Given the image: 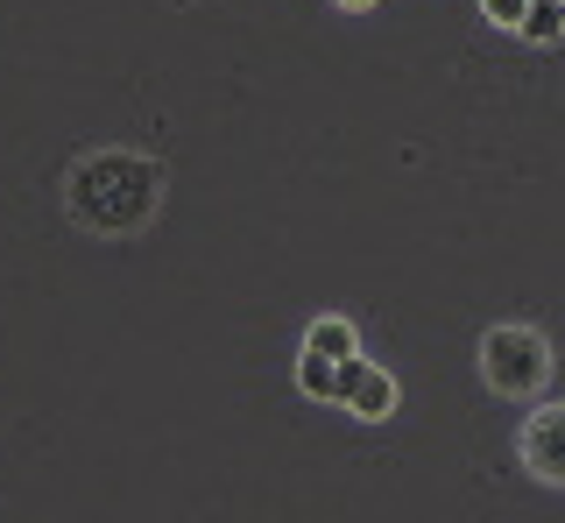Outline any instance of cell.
<instances>
[{
  "label": "cell",
  "instance_id": "obj_3",
  "mask_svg": "<svg viewBox=\"0 0 565 523\" xmlns=\"http://www.w3.org/2000/svg\"><path fill=\"white\" fill-rule=\"evenodd\" d=\"M347 417H367V425H382V417H396V382H388V369H375V361H340V396H332Z\"/></svg>",
  "mask_w": 565,
  "mask_h": 523
},
{
  "label": "cell",
  "instance_id": "obj_6",
  "mask_svg": "<svg viewBox=\"0 0 565 523\" xmlns=\"http://www.w3.org/2000/svg\"><path fill=\"white\" fill-rule=\"evenodd\" d=\"M305 346H311V354H326V361H353V354H361V340H353L347 319H311Z\"/></svg>",
  "mask_w": 565,
  "mask_h": 523
},
{
  "label": "cell",
  "instance_id": "obj_2",
  "mask_svg": "<svg viewBox=\"0 0 565 523\" xmlns=\"http://www.w3.org/2000/svg\"><path fill=\"white\" fill-rule=\"evenodd\" d=\"M552 375V340L537 325H494L481 333V382L494 396H537Z\"/></svg>",
  "mask_w": 565,
  "mask_h": 523
},
{
  "label": "cell",
  "instance_id": "obj_1",
  "mask_svg": "<svg viewBox=\"0 0 565 523\" xmlns=\"http://www.w3.org/2000/svg\"><path fill=\"white\" fill-rule=\"evenodd\" d=\"M64 205H71V220L93 226V234H135V226H149L156 205H163V163H149V156H135V149H99V156H85V163H71Z\"/></svg>",
  "mask_w": 565,
  "mask_h": 523
},
{
  "label": "cell",
  "instance_id": "obj_4",
  "mask_svg": "<svg viewBox=\"0 0 565 523\" xmlns=\"http://www.w3.org/2000/svg\"><path fill=\"white\" fill-rule=\"evenodd\" d=\"M523 467L544 488H565V404L530 410V425H523Z\"/></svg>",
  "mask_w": 565,
  "mask_h": 523
},
{
  "label": "cell",
  "instance_id": "obj_8",
  "mask_svg": "<svg viewBox=\"0 0 565 523\" xmlns=\"http://www.w3.org/2000/svg\"><path fill=\"white\" fill-rule=\"evenodd\" d=\"M481 14L494 29H523V14H530V0H481Z\"/></svg>",
  "mask_w": 565,
  "mask_h": 523
},
{
  "label": "cell",
  "instance_id": "obj_5",
  "mask_svg": "<svg viewBox=\"0 0 565 523\" xmlns=\"http://www.w3.org/2000/svg\"><path fill=\"white\" fill-rule=\"evenodd\" d=\"M297 389L311 396V404H332V396H340V361H326V354H297Z\"/></svg>",
  "mask_w": 565,
  "mask_h": 523
},
{
  "label": "cell",
  "instance_id": "obj_7",
  "mask_svg": "<svg viewBox=\"0 0 565 523\" xmlns=\"http://www.w3.org/2000/svg\"><path fill=\"white\" fill-rule=\"evenodd\" d=\"M516 36L523 43H558L565 36V0H530V14H523Z\"/></svg>",
  "mask_w": 565,
  "mask_h": 523
},
{
  "label": "cell",
  "instance_id": "obj_9",
  "mask_svg": "<svg viewBox=\"0 0 565 523\" xmlns=\"http://www.w3.org/2000/svg\"><path fill=\"white\" fill-rule=\"evenodd\" d=\"M332 8H347V14H367V8H375V0H332Z\"/></svg>",
  "mask_w": 565,
  "mask_h": 523
}]
</instances>
